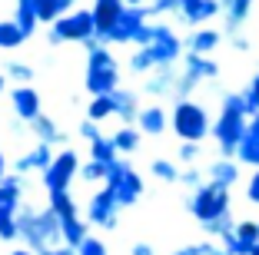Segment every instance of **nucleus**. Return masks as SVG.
<instances>
[{
  "mask_svg": "<svg viewBox=\"0 0 259 255\" xmlns=\"http://www.w3.org/2000/svg\"><path fill=\"white\" fill-rule=\"evenodd\" d=\"M249 103H246L243 90H233V93H223L220 99V116L213 120V139L220 146V159H236V149L243 143L246 129H249Z\"/></svg>",
  "mask_w": 259,
  "mask_h": 255,
  "instance_id": "f257e3e1",
  "label": "nucleus"
},
{
  "mask_svg": "<svg viewBox=\"0 0 259 255\" xmlns=\"http://www.w3.org/2000/svg\"><path fill=\"white\" fill-rule=\"evenodd\" d=\"M17 225H20V235L23 242L33 248V255L47 252V248H54L63 242L60 235V219L54 216V209H23L17 216Z\"/></svg>",
  "mask_w": 259,
  "mask_h": 255,
  "instance_id": "f03ea898",
  "label": "nucleus"
},
{
  "mask_svg": "<svg viewBox=\"0 0 259 255\" xmlns=\"http://www.w3.org/2000/svg\"><path fill=\"white\" fill-rule=\"evenodd\" d=\"M169 126L183 143H203L206 136H213V120H209L206 106L196 99H176Z\"/></svg>",
  "mask_w": 259,
  "mask_h": 255,
  "instance_id": "7ed1b4c3",
  "label": "nucleus"
},
{
  "mask_svg": "<svg viewBox=\"0 0 259 255\" xmlns=\"http://www.w3.org/2000/svg\"><path fill=\"white\" fill-rule=\"evenodd\" d=\"M90 60H87V90L93 96H110L116 93V83H120V70H116V60L107 46H100L97 40H90Z\"/></svg>",
  "mask_w": 259,
  "mask_h": 255,
  "instance_id": "20e7f679",
  "label": "nucleus"
},
{
  "mask_svg": "<svg viewBox=\"0 0 259 255\" xmlns=\"http://www.w3.org/2000/svg\"><path fill=\"white\" fill-rule=\"evenodd\" d=\"M229 202H233L229 189L206 182V186H199L196 192H190V199H186V209L193 212V219H196L199 225H209V222H216V219L233 216V212H229Z\"/></svg>",
  "mask_w": 259,
  "mask_h": 255,
  "instance_id": "39448f33",
  "label": "nucleus"
},
{
  "mask_svg": "<svg viewBox=\"0 0 259 255\" xmlns=\"http://www.w3.org/2000/svg\"><path fill=\"white\" fill-rule=\"evenodd\" d=\"M220 76V63L213 57H196V53H186L183 70H180V80H176V96L190 99V93L196 90L199 83H209Z\"/></svg>",
  "mask_w": 259,
  "mask_h": 255,
  "instance_id": "423d86ee",
  "label": "nucleus"
},
{
  "mask_svg": "<svg viewBox=\"0 0 259 255\" xmlns=\"http://www.w3.org/2000/svg\"><path fill=\"white\" fill-rule=\"evenodd\" d=\"M50 40H54V43H67V40L90 43V40H97V20H93V10H76V14H67L63 20H57L54 30H50Z\"/></svg>",
  "mask_w": 259,
  "mask_h": 255,
  "instance_id": "0eeeda50",
  "label": "nucleus"
},
{
  "mask_svg": "<svg viewBox=\"0 0 259 255\" xmlns=\"http://www.w3.org/2000/svg\"><path fill=\"white\" fill-rule=\"evenodd\" d=\"M146 50L153 53L156 70H169L186 53V43L173 33V27H166V23H153V40H150V46H146Z\"/></svg>",
  "mask_w": 259,
  "mask_h": 255,
  "instance_id": "6e6552de",
  "label": "nucleus"
},
{
  "mask_svg": "<svg viewBox=\"0 0 259 255\" xmlns=\"http://www.w3.org/2000/svg\"><path fill=\"white\" fill-rule=\"evenodd\" d=\"M107 189H113V195L120 199V206H133L140 195H143V179H140V173L133 169V166H126V163L116 159V163L110 166Z\"/></svg>",
  "mask_w": 259,
  "mask_h": 255,
  "instance_id": "1a4fd4ad",
  "label": "nucleus"
},
{
  "mask_svg": "<svg viewBox=\"0 0 259 255\" xmlns=\"http://www.w3.org/2000/svg\"><path fill=\"white\" fill-rule=\"evenodd\" d=\"M80 173V159H76V152L63 149L60 156L50 163V169L44 173V186L50 189V192H70V179Z\"/></svg>",
  "mask_w": 259,
  "mask_h": 255,
  "instance_id": "9d476101",
  "label": "nucleus"
},
{
  "mask_svg": "<svg viewBox=\"0 0 259 255\" xmlns=\"http://www.w3.org/2000/svg\"><path fill=\"white\" fill-rule=\"evenodd\" d=\"M220 245L226 248V255H252V248L259 245V219H239Z\"/></svg>",
  "mask_w": 259,
  "mask_h": 255,
  "instance_id": "9b49d317",
  "label": "nucleus"
},
{
  "mask_svg": "<svg viewBox=\"0 0 259 255\" xmlns=\"http://www.w3.org/2000/svg\"><path fill=\"white\" fill-rule=\"evenodd\" d=\"M116 212H120V199L113 195V189H100V192L90 199V206H87L90 222L103 225V229H113L116 225Z\"/></svg>",
  "mask_w": 259,
  "mask_h": 255,
  "instance_id": "f8f14e48",
  "label": "nucleus"
},
{
  "mask_svg": "<svg viewBox=\"0 0 259 255\" xmlns=\"http://www.w3.org/2000/svg\"><path fill=\"white\" fill-rule=\"evenodd\" d=\"M126 10V0H97L93 4V20H97V40H107L110 30L116 27V20Z\"/></svg>",
  "mask_w": 259,
  "mask_h": 255,
  "instance_id": "ddd939ff",
  "label": "nucleus"
},
{
  "mask_svg": "<svg viewBox=\"0 0 259 255\" xmlns=\"http://www.w3.org/2000/svg\"><path fill=\"white\" fill-rule=\"evenodd\" d=\"M180 17H183V23H190V27L199 30V27H206L213 17H223V4L220 0H190V4L180 7Z\"/></svg>",
  "mask_w": 259,
  "mask_h": 255,
  "instance_id": "4468645a",
  "label": "nucleus"
},
{
  "mask_svg": "<svg viewBox=\"0 0 259 255\" xmlns=\"http://www.w3.org/2000/svg\"><path fill=\"white\" fill-rule=\"evenodd\" d=\"M236 163L246 166V169H252V173L259 169V116L249 120V129H246L243 143H239V149H236Z\"/></svg>",
  "mask_w": 259,
  "mask_h": 255,
  "instance_id": "2eb2a0df",
  "label": "nucleus"
},
{
  "mask_svg": "<svg viewBox=\"0 0 259 255\" xmlns=\"http://www.w3.org/2000/svg\"><path fill=\"white\" fill-rule=\"evenodd\" d=\"M239 163L236 159H216V163H209V169H206V182H213V186H223L233 192V186L239 182Z\"/></svg>",
  "mask_w": 259,
  "mask_h": 255,
  "instance_id": "dca6fc26",
  "label": "nucleus"
},
{
  "mask_svg": "<svg viewBox=\"0 0 259 255\" xmlns=\"http://www.w3.org/2000/svg\"><path fill=\"white\" fill-rule=\"evenodd\" d=\"M252 7H256V0H229L226 7H223V20H226L229 37H236V33L246 27V20L252 17Z\"/></svg>",
  "mask_w": 259,
  "mask_h": 255,
  "instance_id": "f3484780",
  "label": "nucleus"
},
{
  "mask_svg": "<svg viewBox=\"0 0 259 255\" xmlns=\"http://www.w3.org/2000/svg\"><path fill=\"white\" fill-rule=\"evenodd\" d=\"M223 43V33L216 27H199L186 37V53H196V57H209L216 46Z\"/></svg>",
  "mask_w": 259,
  "mask_h": 255,
  "instance_id": "a211bd4d",
  "label": "nucleus"
},
{
  "mask_svg": "<svg viewBox=\"0 0 259 255\" xmlns=\"http://www.w3.org/2000/svg\"><path fill=\"white\" fill-rule=\"evenodd\" d=\"M10 99H14V110H17L20 120L33 123L37 116H44V113H40V96H37L33 86H17V90L10 93Z\"/></svg>",
  "mask_w": 259,
  "mask_h": 255,
  "instance_id": "6ab92c4d",
  "label": "nucleus"
},
{
  "mask_svg": "<svg viewBox=\"0 0 259 255\" xmlns=\"http://www.w3.org/2000/svg\"><path fill=\"white\" fill-rule=\"evenodd\" d=\"M54 159L57 156L50 152V146H47V143H37L30 152H27V156L20 159V163H17V173H33V169H44V173H47Z\"/></svg>",
  "mask_w": 259,
  "mask_h": 255,
  "instance_id": "aec40b11",
  "label": "nucleus"
},
{
  "mask_svg": "<svg viewBox=\"0 0 259 255\" xmlns=\"http://www.w3.org/2000/svg\"><path fill=\"white\" fill-rule=\"evenodd\" d=\"M140 133H146V136H160V133H166V110L163 106H146L143 113H140Z\"/></svg>",
  "mask_w": 259,
  "mask_h": 255,
  "instance_id": "412c9836",
  "label": "nucleus"
},
{
  "mask_svg": "<svg viewBox=\"0 0 259 255\" xmlns=\"http://www.w3.org/2000/svg\"><path fill=\"white\" fill-rule=\"evenodd\" d=\"M17 209H20V179L7 176V179L0 182V212L17 216Z\"/></svg>",
  "mask_w": 259,
  "mask_h": 255,
  "instance_id": "4be33fe9",
  "label": "nucleus"
},
{
  "mask_svg": "<svg viewBox=\"0 0 259 255\" xmlns=\"http://www.w3.org/2000/svg\"><path fill=\"white\" fill-rule=\"evenodd\" d=\"M113 99H116V116H120L123 123H133V120H140V106H137V93H130V90H116L113 93Z\"/></svg>",
  "mask_w": 259,
  "mask_h": 255,
  "instance_id": "5701e85b",
  "label": "nucleus"
},
{
  "mask_svg": "<svg viewBox=\"0 0 259 255\" xmlns=\"http://www.w3.org/2000/svg\"><path fill=\"white\" fill-rule=\"evenodd\" d=\"M37 23H40L37 0H17V27H20V30L27 33V37H30Z\"/></svg>",
  "mask_w": 259,
  "mask_h": 255,
  "instance_id": "b1692460",
  "label": "nucleus"
},
{
  "mask_svg": "<svg viewBox=\"0 0 259 255\" xmlns=\"http://www.w3.org/2000/svg\"><path fill=\"white\" fill-rule=\"evenodd\" d=\"M70 7H73V0H37V14H40V20H50V23L63 20Z\"/></svg>",
  "mask_w": 259,
  "mask_h": 255,
  "instance_id": "393cba45",
  "label": "nucleus"
},
{
  "mask_svg": "<svg viewBox=\"0 0 259 255\" xmlns=\"http://www.w3.org/2000/svg\"><path fill=\"white\" fill-rule=\"evenodd\" d=\"M176 80H180V73H173V67L169 70H156V73L150 76V83H146V93H176Z\"/></svg>",
  "mask_w": 259,
  "mask_h": 255,
  "instance_id": "a878e982",
  "label": "nucleus"
},
{
  "mask_svg": "<svg viewBox=\"0 0 259 255\" xmlns=\"http://www.w3.org/2000/svg\"><path fill=\"white\" fill-rule=\"evenodd\" d=\"M30 126H33V133L40 136V143H47V146L50 143H63V133L57 129V123L50 120V116H37Z\"/></svg>",
  "mask_w": 259,
  "mask_h": 255,
  "instance_id": "bb28decb",
  "label": "nucleus"
},
{
  "mask_svg": "<svg viewBox=\"0 0 259 255\" xmlns=\"http://www.w3.org/2000/svg\"><path fill=\"white\" fill-rule=\"evenodd\" d=\"M27 40V33L17 27V20H0V50H14Z\"/></svg>",
  "mask_w": 259,
  "mask_h": 255,
  "instance_id": "cd10ccee",
  "label": "nucleus"
},
{
  "mask_svg": "<svg viewBox=\"0 0 259 255\" xmlns=\"http://www.w3.org/2000/svg\"><path fill=\"white\" fill-rule=\"evenodd\" d=\"M107 116H116V99H113V93H110V96H93L90 110H87V120H93V123L107 120Z\"/></svg>",
  "mask_w": 259,
  "mask_h": 255,
  "instance_id": "c85d7f7f",
  "label": "nucleus"
},
{
  "mask_svg": "<svg viewBox=\"0 0 259 255\" xmlns=\"http://www.w3.org/2000/svg\"><path fill=\"white\" fill-rule=\"evenodd\" d=\"M110 139H113L116 152H133L140 146V129L137 126H123V129H116Z\"/></svg>",
  "mask_w": 259,
  "mask_h": 255,
  "instance_id": "c756f323",
  "label": "nucleus"
},
{
  "mask_svg": "<svg viewBox=\"0 0 259 255\" xmlns=\"http://www.w3.org/2000/svg\"><path fill=\"white\" fill-rule=\"evenodd\" d=\"M90 152H93V163H103V166L116 163V146H113V139H107V136H100L97 143H90Z\"/></svg>",
  "mask_w": 259,
  "mask_h": 255,
  "instance_id": "7c9ffc66",
  "label": "nucleus"
},
{
  "mask_svg": "<svg viewBox=\"0 0 259 255\" xmlns=\"http://www.w3.org/2000/svg\"><path fill=\"white\" fill-rule=\"evenodd\" d=\"M50 209H54L57 219H70L76 216V202L70 192H50Z\"/></svg>",
  "mask_w": 259,
  "mask_h": 255,
  "instance_id": "2f4dec72",
  "label": "nucleus"
},
{
  "mask_svg": "<svg viewBox=\"0 0 259 255\" xmlns=\"http://www.w3.org/2000/svg\"><path fill=\"white\" fill-rule=\"evenodd\" d=\"M153 176L163 182H180V176H183V169H176V163H169V159H153Z\"/></svg>",
  "mask_w": 259,
  "mask_h": 255,
  "instance_id": "473e14b6",
  "label": "nucleus"
},
{
  "mask_svg": "<svg viewBox=\"0 0 259 255\" xmlns=\"http://www.w3.org/2000/svg\"><path fill=\"white\" fill-rule=\"evenodd\" d=\"M233 229H236V219L233 216H226V219H216V222H209V225H203V232L209 235V239H226L229 232H233Z\"/></svg>",
  "mask_w": 259,
  "mask_h": 255,
  "instance_id": "72a5a7b5",
  "label": "nucleus"
},
{
  "mask_svg": "<svg viewBox=\"0 0 259 255\" xmlns=\"http://www.w3.org/2000/svg\"><path fill=\"white\" fill-rule=\"evenodd\" d=\"M130 70H133V73H150V70H156V60H153V53L146 50V46H140V50L130 57Z\"/></svg>",
  "mask_w": 259,
  "mask_h": 255,
  "instance_id": "f704fd0d",
  "label": "nucleus"
},
{
  "mask_svg": "<svg viewBox=\"0 0 259 255\" xmlns=\"http://www.w3.org/2000/svg\"><path fill=\"white\" fill-rule=\"evenodd\" d=\"M243 96H246V103H249V113H252V116H259V70L249 76V83H246Z\"/></svg>",
  "mask_w": 259,
  "mask_h": 255,
  "instance_id": "c9c22d12",
  "label": "nucleus"
},
{
  "mask_svg": "<svg viewBox=\"0 0 259 255\" xmlns=\"http://www.w3.org/2000/svg\"><path fill=\"white\" fill-rule=\"evenodd\" d=\"M17 235H20L17 216H7V212H0V239H4V242H14Z\"/></svg>",
  "mask_w": 259,
  "mask_h": 255,
  "instance_id": "e433bc0d",
  "label": "nucleus"
},
{
  "mask_svg": "<svg viewBox=\"0 0 259 255\" xmlns=\"http://www.w3.org/2000/svg\"><path fill=\"white\" fill-rule=\"evenodd\" d=\"M80 176H83L87 182H97V179H103L107 182V176H110V166H103V163H87V169H80Z\"/></svg>",
  "mask_w": 259,
  "mask_h": 255,
  "instance_id": "4c0bfd02",
  "label": "nucleus"
},
{
  "mask_svg": "<svg viewBox=\"0 0 259 255\" xmlns=\"http://www.w3.org/2000/svg\"><path fill=\"white\" fill-rule=\"evenodd\" d=\"M7 76H10V80H17L20 86H27V83L33 80V67H27V63H10Z\"/></svg>",
  "mask_w": 259,
  "mask_h": 255,
  "instance_id": "58836bf2",
  "label": "nucleus"
},
{
  "mask_svg": "<svg viewBox=\"0 0 259 255\" xmlns=\"http://www.w3.org/2000/svg\"><path fill=\"white\" fill-rule=\"evenodd\" d=\"M246 202L259 209V169L249 173V179H246Z\"/></svg>",
  "mask_w": 259,
  "mask_h": 255,
  "instance_id": "ea45409f",
  "label": "nucleus"
},
{
  "mask_svg": "<svg viewBox=\"0 0 259 255\" xmlns=\"http://www.w3.org/2000/svg\"><path fill=\"white\" fill-rule=\"evenodd\" d=\"M180 182H183V186H190L193 192H196L199 186H206V176L199 173V169H183V176H180Z\"/></svg>",
  "mask_w": 259,
  "mask_h": 255,
  "instance_id": "a19ab883",
  "label": "nucleus"
},
{
  "mask_svg": "<svg viewBox=\"0 0 259 255\" xmlns=\"http://www.w3.org/2000/svg\"><path fill=\"white\" fill-rule=\"evenodd\" d=\"M213 245H216V242H209V239H206V242H193V245L176 248L173 255H209V248H213Z\"/></svg>",
  "mask_w": 259,
  "mask_h": 255,
  "instance_id": "79ce46f5",
  "label": "nucleus"
},
{
  "mask_svg": "<svg viewBox=\"0 0 259 255\" xmlns=\"http://www.w3.org/2000/svg\"><path fill=\"white\" fill-rule=\"evenodd\" d=\"M76 255H107V245H103L100 239H93V235H90V239H87L83 245L76 248Z\"/></svg>",
  "mask_w": 259,
  "mask_h": 255,
  "instance_id": "37998d69",
  "label": "nucleus"
},
{
  "mask_svg": "<svg viewBox=\"0 0 259 255\" xmlns=\"http://www.w3.org/2000/svg\"><path fill=\"white\" fill-rule=\"evenodd\" d=\"M180 10V0H150V14H169Z\"/></svg>",
  "mask_w": 259,
  "mask_h": 255,
  "instance_id": "c03bdc74",
  "label": "nucleus"
},
{
  "mask_svg": "<svg viewBox=\"0 0 259 255\" xmlns=\"http://www.w3.org/2000/svg\"><path fill=\"white\" fill-rule=\"evenodd\" d=\"M199 159V143H180V163H193Z\"/></svg>",
  "mask_w": 259,
  "mask_h": 255,
  "instance_id": "a18cd8bd",
  "label": "nucleus"
},
{
  "mask_svg": "<svg viewBox=\"0 0 259 255\" xmlns=\"http://www.w3.org/2000/svg\"><path fill=\"white\" fill-rule=\"evenodd\" d=\"M80 136H83V139H90V143H97V139H100L97 123H93V120H83V123H80Z\"/></svg>",
  "mask_w": 259,
  "mask_h": 255,
  "instance_id": "49530a36",
  "label": "nucleus"
},
{
  "mask_svg": "<svg viewBox=\"0 0 259 255\" xmlns=\"http://www.w3.org/2000/svg\"><path fill=\"white\" fill-rule=\"evenodd\" d=\"M229 43H233V50H239V53H246V50H249V40H246L243 33H236V37H229Z\"/></svg>",
  "mask_w": 259,
  "mask_h": 255,
  "instance_id": "de8ad7c7",
  "label": "nucleus"
},
{
  "mask_svg": "<svg viewBox=\"0 0 259 255\" xmlns=\"http://www.w3.org/2000/svg\"><path fill=\"white\" fill-rule=\"evenodd\" d=\"M133 255H156V252H153V245H146V242H137V245H133Z\"/></svg>",
  "mask_w": 259,
  "mask_h": 255,
  "instance_id": "09e8293b",
  "label": "nucleus"
},
{
  "mask_svg": "<svg viewBox=\"0 0 259 255\" xmlns=\"http://www.w3.org/2000/svg\"><path fill=\"white\" fill-rule=\"evenodd\" d=\"M40 255H76V248H47Z\"/></svg>",
  "mask_w": 259,
  "mask_h": 255,
  "instance_id": "8fccbe9b",
  "label": "nucleus"
},
{
  "mask_svg": "<svg viewBox=\"0 0 259 255\" xmlns=\"http://www.w3.org/2000/svg\"><path fill=\"white\" fill-rule=\"evenodd\" d=\"M7 179V163H4V152H0V182Z\"/></svg>",
  "mask_w": 259,
  "mask_h": 255,
  "instance_id": "3c124183",
  "label": "nucleus"
},
{
  "mask_svg": "<svg viewBox=\"0 0 259 255\" xmlns=\"http://www.w3.org/2000/svg\"><path fill=\"white\" fill-rule=\"evenodd\" d=\"M10 255H33V252H27V248H14Z\"/></svg>",
  "mask_w": 259,
  "mask_h": 255,
  "instance_id": "603ef678",
  "label": "nucleus"
},
{
  "mask_svg": "<svg viewBox=\"0 0 259 255\" xmlns=\"http://www.w3.org/2000/svg\"><path fill=\"white\" fill-rule=\"evenodd\" d=\"M140 4H143V0H126V7H140Z\"/></svg>",
  "mask_w": 259,
  "mask_h": 255,
  "instance_id": "864d4df0",
  "label": "nucleus"
},
{
  "mask_svg": "<svg viewBox=\"0 0 259 255\" xmlns=\"http://www.w3.org/2000/svg\"><path fill=\"white\" fill-rule=\"evenodd\" d=\"M252 255H259V245H256V248H252Z\"/></svg>",
  "mask_w": 259,
  "mask_h": 255,
  "instance_id": "5fc2aeb1",
  "label": "nucleus"
},
{
  "mask_svg": "<svg viewBox=\"0 0 259 255\" xmlns=\"http://www.w3.org/2000/svg\"><path fill=\"white\" fill-rule=\"evenodd\" d=\"M183 4H190V0H180V7H183Z\"/></svg>",
  "mask_w": 259,
  "mask_h": 255,
  "instance_id": "6e6d98bb",
  "label": "nucleus"
},
{
  "mask_svg": "<svg viewBox=\"0 0 259 255\" xmlns=\"http://www.w3.org/2000/svg\"><path fill=\"white\" fill-rule=\"evenodd\" d=\"M0 90H4V76H0Z\"/></svg>",
  "mask_w": 259,
  "mask_h": 255,
  "instance_id": "4d7b16f0",
  "label": "nucleus"
}]
</instances>
